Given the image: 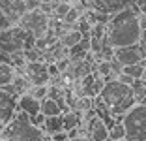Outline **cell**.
<instances>
[{"label": "cell", "instance_id": "16", "mask_svg": "<svg viewBox=\"0 0 146 141\" xmlns=\"http://www.w3.org/2000/svg\"><path fill=\"white\" fill-rule=\"evenodd\" d=\"M122 139H125V126L124 122L116 120V124L109 130V141H122Z\"/></svg>", "mask_w": 146, "mask_h": 141}, {"label": "cell", "instance_id": "2", "mask_svg": "<svg viewBox=\"0 0 146 141\" xmlns=\"http://www.w3.org/2000/svg\"><path fill=\"white\" fill-rule=\"evenodd\" d=\"M101 102L105 103L111 115L116 120L124 119V115L131 109L133 105H137V100H135V92L129 85H124L118 79H111V81H105L103 89L98 96Z\"/></svg>", "mask_w": 146, "mask_h": 141}, {"label": "cell", "instance_id": "19", "mask_svg": "<svg viewBox=\"0 0 146 141\" xmlns=\"http://www.w3.org/2000/svg\"><path fill=\"white\" fill-rule=\"evenodd\" d=\"M69 9H71V4H69V2H60V4L54 6V15L58 19H62V21H64V17L68 15Z\"/></svg>", "mask_w": 146, "mask_h": 141}, {"label": "cell", "instance_id": "14", "mask_svg": "<svg viewBox=\"0 0 146 141\" xmlns=\"http://www.w3.org/2000/svg\"><path fill=\"white\" fill-rule=\"evenodd\" d=\"M41 113L45 117H56V115H62V107L58 105V102L51 98H45L41 102Z\"/></svg>", "mask_w": 146, "mask_h": 141}, {"label": "cell", "instance_id": "1", "mask_svg": "<svg viewBox=\"0 0 146 141\" xmlns=\"http://www.w3.org/2000/svg\"><path fill=\"white\" fill-rule=\"evenodd\" d=\"M103 42L107 45H111L112 49L141 43V23H139V15L129 8H124L118 13L111 15V19L107 23Z\"/></svg>", "mask_w": 146, "mask_h": 141}, {"label": "cell", "instance_id": "15", "mask_svg": "<svg viewBox=\"0 0 146 141\" xmlns=\"http://www.w3.org/2000/svg\"><path fill=\"white\" fill-rule=\"evenodd\" d=\"M13 77H15V68L9 64H0V89L11 85Z\"/></svg>", "mask_w": 146, "mask_h": 141}, {"label": "cell", "instance_id": "25", "mask_svg": "<svg viewBox=\"0 0 146 141\" xmlns=\"http://www.w3.org/2000/svg\"><path fill=\"white\" fill-rule=\"evenodd\" d=\"M0 15H2V9H0Z\"/></svg>", "mask_w": 146, "mask_h": 141}, {"label": "cell", "instance_id": "24", "mask_svg": "<svg viewBox=\"0 0 146 141\" xmlns=\"http://www.w3.org/2000/svg\"><path fill=\"white\" fill-rule=\"evenodd\" d=\"M68 141H90L86 136H81V137H71V139H68Z\"/></svg>", "mask_w": 146, "mask_h": 141}, {"label": "cell", "instance_id": "13", "mask_svg": "<svg viewBox=\"0 0 146 141\" xmlns=\"http://www.w3.org/2000/svg\"><path fill=\"white\" fill-rule=\"evenodd\" d=\"M82 40H84V36H82L81 32H79V30L73 26V28L69 30V32H66V34L62 36L58 42H60V45H64L66 49H71L73 45H77L79 42H82Z\"/></svg>", "mask_w": 146, "mask_h": 141}, {"label": "cell", "instance_id": "10", "mask_svg": "<svg viewBox=\"0 0 146 141\" xmlns=\"http://www.w3.org/2000/svg\"><path fill=\"white\" fill-rule=\"evenodd\" d=\"M17 109L26 113L28 117H36L38 113H41V102L38 98H34L30 92H26L17 98Z\"/></svg>", "mask_w": 146, "mask_h": 141}, {"label": "cell", "instance_id": "3", "mask_svg": "<svg viewBox=\"0 0 146 141\" xmlns=\"http://www.w3.org/2000/svg\"><path fill=\"white\" fill-rule=\"evenodd\" d=\"M0 136H2V139H13V141H47V136L43 134V130L34 126L30 117L19 109L15 117L4 126Z\"/></svg>", "mask_w": 146, "mask_h": 141}, {"label": "cell", "instance_id": "5", "mask_svg": "<svg viewBox=\"0 0 146 141\" xmlns=\"http://www.w3.org/2000/svg\"><path fill=\"white\" fill-rule=\"evenodd\" d=\"M17 25L21 26V28L28 30L32 36H34L36 40L41 38V36H45L49 32V26H51V21H49V15L43 9H30V11H25L19 17Z\"/></svg>", "mask_w": 146, "mask_h": 141}, {"label": "cell", "instance_id": "9", "mask_svg": "<svg viewBox=\"0 0 146 141\" xmlns=\"http://www.w3.org/2000/svg\"><path fill=\"white\" fill-rule=\"evenodd\" d=\"M86 137L90 141H109V128L103 124V120L94 115L86 126Z\"/></svg>", "mask_w": 146, "mask_h": 141}, {"label": "cell", "instance_id": "8", "mask_svg": "<svg viewBox=\"0 0 146 141\" xmlns=\"http://www.w3.org/2000/svg\"><path fill=\"white\" fill-rule=\"evenodd\" d=\"M17 113V98L6 89H0V120L8 124Z\"/></svg>", "mask_w": 146, "mask_h": 141}, {"label": "cell", "instance_id": "17", "mask_svg": "<svg viewBox=\"0 0 146 141\" xmlns=\"http://www.w3.org/2000/svg\"><path fill=\"white\" fill-rule=\"evenodd\" d=\"M23 55H25V60H26V62H39V60H43V53L39 51L38 47L26 49V51H23Z\"/></svg>", "mask_w": 146, "mask_h": 141}, {"label": "cell", "instance_id": "18", "mask_svg": "<svg viewBox=\"0 0 146 141\" xmlns=\"http://www.w3.org/2000/svg\"><path fill=\"white\" fill-rule=\"evenodd\" d=\"M30 94L34 96V98H38L39 102H43V100L47 98V94H49V85H43V87H32V89H30Z\"/></svg>", "mask_w": 146, "mask_h": 141}, {"label": "cell", "instance_id": "6", "mask_svg": "<svg viewBox=\"0 0 146 141\" xmlns=\"http://www.w3.org/2000/svg\"><path fill=\"white\" fill-rule=\"evenodd\" d=\"M23 73L28 77L32 87H43L51 83V73H49V64L47 62H26L25 68H23Z\"/></svg>", "mask_w": 146, "mask_h": 141}, {"label": "cell", "instance_id": "20", "mask_svg": "<svg viewBox=\"0 0 146 141\" xmlns=\"http://www.w3.org/2000/svg\"><path fill=\"white\" fill-rule=\"evenodd\" d=\"M139 23H141V43L146 45V11L139 15Z\"/></svg>", "mask_w": 146, "mask_h": 141}, {"label": "cell", "instance_id": "21", "mask_svg": "<svg viewBox=\"0 0 146 141\" xmlns=\"http://www.w3.org/2000/svg\"><path fill=\"white\" fill-rule=\"evenodd\" d=\"M47 137H49V141H68V139H69V136H68V132H66V130H62V132H56V134L47 136Z\"/></svg>", "mask_w": 146, "mask_h": 141}, {"label": "cell", "instance_id": "23", "mask_svg": "<svg viewBox=\"0 0 146 141\" xmlns=\"http://www.w3.org/2000/svg\"><path fill=\"white\" fill-rule=\"evenodd\" d=\"M116 79H118V81H122L124 85H129V87H131L135 81H137V79H133V77H131V75H127V73H120V75L116 77Z\"/></svg>", "mask_w": 146, "mask_h": 141}, {"label": "cell", "instance_id": "4", "mask_svg": "<svg viewBox=\"0 0 146 141\" xmlns=\"http://www.w3.org/2000/svg\"><path fill=\"white\" fill-rule=\"evenodd\" d=\"M127 141H146V105L137 103L122 119Z\"/></svg>", "mask_w": 146, "mask_h": 141}, {"label": "cell", "instance_id": "12", "mask_svg": "<svg viewBox=\"0 0 146 141\" xmlns=\"http://www.w3.org/2000/svg\"><path fill=\"white\" fill-rule=\"evenodd\" d=\"M43 134L45 136H52L56 132H62L64 130V124H62V115L56 117H45V124H43Z\"/></svg>", "mask_w": 146, "mask_h": 141}, {"label": "cell", "instance_id": "7", "mask_svg": "<svg viewBox=\"0 0 146 141\" xmlns=\"http://www.w3.org/2000/svg\"><path fill=\"white\" fill-rule=\"evenodd\" d=\"M114 58L122 66L139 64L141 60L146 58V45L144 43H135V45H127V47H116Z\"/></svg>", "mask_w": 146, "mask_h": 141}, {"label": "cell", "instance_id": "22", "mask_svg": "<svg viewBox=\"0 0 146 141\" xmlns=\"http://www.w3.org/2000/svg\"><path fill=\"white\" fill-rule=\"evenodd\" d=\"M30 120H32V124H34V126L43 128V124H45V115H43V113H38L36 117H30Z\"/></svg>", "mask_w": 146, "mask_h": 141}, {"label": "cell", "instance_id": "11", "mask_svg": "<svg viewBox=\"0 0 146 141\" xmlns=\"http://www.w3.org/2000/svg\"><path fill=\"white\" fill-rule=\"evenodd\" d=\"M62 124H64L66 132L75 130V128H81V126H82L81 113H79V111H66V113H62Z\"/></svg>", "mask_w": 146, "mask_h": 141}]
</instances>
